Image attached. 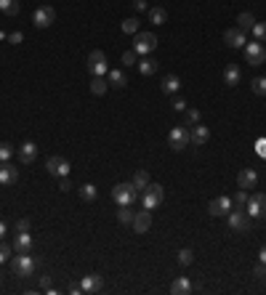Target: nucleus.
<instances>
[{"mask_svg": "<svg viewBox=\"0 0 266 295\" xmlns=\"http://www.w3.org/2000/svg\"><path fill=\"white\" fill-rule=\"evenodd\" d=\"M232 208H234V202L229 197H216V199H211V205H208V213L211 216H216V218H226L229 213H232Z\"/></svg>", "mask_w": 266, "mask_h": 295, "instance_id": "9d476101", "label": "nucleus"}, {"mask_svg": "<svg viewBox=\"0 0 266 295\" xmlns=\"http://www.w3.org/2000/svg\"><path fill=\"white\" fill-rule=\"evenodd\" d=\"M242 53H245V64L258 67V64H263V62H266V48H263L261 43H245Z\"/></svg>", "mask_w": 266, "mask_h": 295, "instance_id": "1a4fd4ad", "label": "nucleus"}, {"mask_svg": "<svg viewBox=\"0 0 266 295\" xmlns=\"http://www.w3.org/2000/svg\"><path fill=\"white\" fill-rule=\"evenodd\" d=\"M149 229H152V210H141V213L133 216V231L136 234H146Z\"/></svg>", "mask_w": 266, "mask_h": 295, "instance_id": "4468645a", "label": "nucleus"}, {"mask_svg": "<svg viewBox=\"0 0 266 295\" xmlns=\"http://www.w3.org/2000/svg\"><path fill=\"white\" fill-rule=\"evenodd\" d=\"M11 253H14V245H6V242H0V263H6Z\"/></svg>", "mask_w": 266, "mask_h": 295, "instance_id": "ea45409f", "label": "nucleus"}, {"mask_svg": "<svg viewBox=\"0 0 266 295\" xmlns=\"http://www.w3.org/2000/svg\"><path fill=\"white\" fill-rule=\"evenodd\" d=\"M6 40H8L11 45H19L21 40H24V35H21V32H11V35H8V38H6Z\"/></svg>", "mask_w": 266, "mask_h": 295, "instance_id": "37998d69", "label": "nucleus"}, {"mask_svg": "<svg viewBox=\"0 0 266 295\" xmlns=\"http://www.w3.org/2000/svg\"><path fill=\"white\" fill-rule=\"evenodd\" d=\"M123 32L125 35H136L138 32V19H125L123 21Z\"/></svg>", "mask_w": 266, "mask_h": 295, "instance_id": "4c0bfd02", "label": "nucleus"}, {"mask_svg": "<svg viewBox=\"0 0 266 295\" xmlns=\"http://www.w3.org/2000/svg\"><path fill=\"white\" fill-rule=\"evenodd\" d=\"M133 208L131 205H120V210H117V221L120 223H133Z\"/></svg>", "mask_w": 266, "mask_h": 295, "instance_id": "7c9ffc66", "label": "nucleus"}, {"mask_svg": "<svg viewBox=\"0 0 266 295\" xmlns=\"http://www.w3.org/2000/svg\"><path fill=\"white\" fill-rule=\"evenodd\" d=\"M250 32L256 35V40H258V43H263V40H266V21H256Z\"/></svg>", "mask_w": 266, "mask_h": 295, "instance_id": "72a5a7b5", "label": "nucleus"}, {"mask_svg": "<svg viewBox=\"0 0 266 295\" xmlns=\"http://www.w3.org/2000/svg\"><path fill=\"white\" fill-rule=\"evenodd\" d=\"M56 21V11L51 6H40V8H35V14H32V24L38 27V29H45V27H51Z\"/></svg>", "mask_w": 266, "mask_h": 295, "instance_id": "0eeeda50", "label": "nucleus"}, {"mask_svg": "<svg viewBox=\"0 0 266 295\" xmlns=\"http://www.w3.org/2000/svg\"><path fill=\"white\" fill-rule=\"evenodd\" d=\"M240 80H242L240 67H237V64H229V67L224 69V82H226L229 88H234V85H240Z\"/></svg>", "mask_w": 266, "mask_h": 295, "instance_id": "4be33fe9", "label": "nucleus"}, {"mask_svg": "<svg viewBox=\"0 0 266 295\" xmlns=\"http://www.w3.org/2000/svg\"><path fill=\"white\" fill-rule=\"evenodd\" d=\"M35 269H38V261L29 255V253H16L14 258H11V271H14L16 277H32Z\"/></svg>", "mask_w": 266, "mask_h": 295, "instance_id": "f257e3e1", "label": "nucleus"}, {"mask_svg": "<svg viewBox=\"0 0 266 295\" xmlns=\"http://www.w3.org/2000/svg\"><path fill=\"white\" fill-rule=\"evenodd\" d=\"M59 189H62V192H72V181H69V175L59 179Z\"/></svg>", "mask_w": 266, "mask_h": 295, "instance_id": "a18cd8bd", "label": "nucleus"}, {"mask_svg": "<svg viewBox=\"0 0 266 295\" xmlns=\"http://www.w3.org/2000/svg\"><path fill=\"white\" fill-rule=\"evenodd\" d=\"M133 8L136 11H146V0H133Z\"/></svg>", "mask_w": 266, "mask_h": 295, "instance_id": "8fccbe9b", "label": "nucleus"}, {"mask_svg": "<svg viewBox=\"0 0 266 295\" xmlns=\"http://www.w3.org/2000/svg\"><path fill=\"white\" fill-rule=\"evenodd\" d=\"M107 82H109L112 88H125V85H128V77H125L123 69H109V72H107Z\"/></svg>", "mask_w": 266, "mask_h": 295, "instance_id": "5701e85b", "label": "nucleus"}, {"mask_svg": "<svg viewBox=\"0 0 266 295\" xmlns=\"http://www.w3.org/2000/svg\"><path fill=\"white\" fill-rule=\"evenodd\" d=\"M123 64H125V67L138 64V53H136V51H125V53H123Z\"/></svg>", "mask_w": 266, "mask_h": 295, "instance_id": "a19ab883", "label": "nucleus"}, {"mask_svg": "<svg viewBox=\"0 0 266 295\" xmlns=\"http://www.w3.org/2000/svg\"><path fill=\"white\" fill-rule=\"evenodd\" d=\"M163 93H179V88H181V80L176 77V75H168L165 80H163Z\"/></svg>", "mask_w": 266, "mask_h": 295, "instance_id": "c85d7f7f", "label": "nucleus"}, {"mask_svg": "<svg viewBox=\"0 0 266 295\" xmlns=\"http://www.w3.org/2000/svg\"><path fill=\"white\" fill-rule=\"evenodd\" d=\"M170 292L173 295H189V292H194V285L187 277H176V279H173V285H170Z\"/></svg>", "mask_w": 266, "mask_h": 295, "instance_id": "412c9836", "label": "nucleus"}, {"mask_svg": "<svg viewBox=\"0 0 266 295\" xmlns=\"http://www.w3.org/2000/svg\"><path fill=\"white\" fill-rule=\"evenodd\" d=\"M138 72H141L144 77H152L157 72V62L155 58H141V62H138Z\"/></svg>", "mask_w": 266, "mask_h": 295, "instance_id": "a878e982", "label": "nucleus"}, {"mask_svg": "<svg viewBox=\"0 0 266 295\" xmlns=\"http://www.w3.org/2000/svg\"><path fill=\"white\" fill-rule=\"evenodd\" d=\"M149 21H152L155 27H160V24H165L168 21V11L165 8H160V6H155V8H149Z\"/></svg>", "mask_w": 266, "mask_h": 295, "instance_id": "b1692460", "label": "nucleus"}, {"mask_svg": "<svg viewBox=\"0 0 266 295\" xmlns=\"http://www.w3.org/2000/svg\"><path fill=\"white\" fill-rule=\"evenodd\" d=\"M131 184H133V189H136V192H144V189L149 186V173H146V170H136Z\"/></svg>", "mask_w": 266, "mask_h": 295, "instance_id": "393cba45", "label": "nucleus"}, {"mask_svg": "<svg viewBox=\"0 0 266 295\" xmlns=\"http://www.w3.org/2000/svg\"><path fill=\"white\" fill-rule=\"evenodd\" d=\"M80 290L83 292H101L104 290V277L101 274H88L80 282Z\"/></svg>", "mask_w": 266, "mask_h": 295, "instance_id": "dca6fc26", "label": "nucleus"}, {"mask_svg": "<svg viewBox=\"0 0 266 295\" xmlns=\"http://www.w3.org/2000/svg\"><path fill=\"white\" fill-rule=\"evenodd\" d=\"M3 237H6V223L0 221V242H3Z\"/></svg>", "mask_w": 266, "mask_h": 295, "instance_id": "603ef678", "label": "nucleus"}, {"mask_svg": "<svg viewBox=\"0 0 266 295\" xmlns=\"http://www.w3.org/2000/svg\"><path fill=\"white\" fill-rule=\"evenodd\" d=\"M14 229H16V231H29V221H27V218H19V221L14 223Z\"/></svg>", "mask_w": 266, "mask_h": 295, "instance_id": "c03bdc74", "label": "nucleus"}, {"mask_svg": "<svg viewBox=\"0 0 266 295\" xmlns=\"http://www.w3.org/2000/svg\"><path fill=\"white\" fill-rule=\"evenodd\" d=\"M176 261H179L181 266H192V261H194V253L189 250V247H181V250L176 253Z\"/></svg>", "mask_w": 266, "mask_h": 295, "instance_id": "2f4dec72", "label": "nucleus"}, {"mask_svg": "<svg viewBox=\"0 0 266 295\" xmlns=\"http://www.w3.org/2000/svg\"><path fill=\"white\" fill-rule=\"evenodd\" d=\"M163 199H165V189L160 186V184H152V181H149V186L144 189V194H141V205H144L146 210H155V208L163 205Z\"/></svg>", "mask_w": 266, "mask_h": 295, "instance_id": "f03ea898", "label": "nucleus"}, {"mask_svg": "<svg viewBox=\"0 0 266 295\" xmlns=\"http://www.w3.org/2000/svg\"><path fill=\"white\" fill-rule=\"evenodd\" d=\"M157 48V38L155 32H136L133 35V51L141 56V53H152Z\"/></svg>", "mask_w": 266, "mask_h": 295, "instance_id": "39448f33", "label": "nucleus"}, {"mask_svg": "<svg viewBox=\"0 0 266 295\" xmlns=\"http://www.w3.org/2000/svg\"><path fill=\"white\" fill-rule=\"evenodd\" d=\"M112 199L117 205H133L136 202V189L133 184H117L112 189Z\"/></svg>", "mask_w": 266, "mask_h": 295, "instance_id": "6e6552de", "label": "nucleus"}, {"mask_svg": "<svg viewBox=\"0 0 266 295\" xmlns=\"http://www.w3.org/2000/svg\"><path fill=\"white\" fill-rule=\"evenodd\" d=\"M40 290H51V277L48 274L40 277Z\"/></svg>", "mask_w": 266, "mask_h": 295, "instance_id": "09e8293b", "label": "nucleus"}, {"mask_svg": "<svg viewBox=\"0 0 266 295\" xmlns=\"http://www.w3.org/2000/svg\"><path fill=\"white\" fill-rule=\"evenodd\" d=\"M16 179H19V168H16V165L0 162V184L11 186V184H16Z\"/></svg>", "mask_w": 266, "mask_h": 295, "instance_id": "f3484780", "label": "nucleus"}, {"mask_svg": "<svg viewBox=\"0 0 266 295\" xmlns=\"http://www.w3.org/2000/svg\"><path fill=\"white\" fill-rule=\"evenodd\" d=\"M237 186L245 189V192H253V189L258 186V173L253 170V168H242L237 173Z\"/></svg>", "mask_w": 266, "mask_h": 295, "instance_id": "ddd939ff", "label": "nucleus"}, {"mask_svg": "<svg viewBox=\"0 0 266 295\" xmlns=\"http://www.w3.org/2000/svg\"><path fill=\"white\" fill-rule=\"evenodd\" d=\"M88 72H91V77H104V75L109 72L104 51H91V56H88Z\"/></svg>", "mask_w": 266, "mask_h": 295, "instance_id": "423d86ee", "label": "nucleus"}, {"mask_svg": "<svg viewBox=\"0 0 266 295\" xmlns=\"http://www.w3.org/2000/svg\"><path fill=\"white\" fill-rule=\"evenodd\" d=\"M256 152H258V155H266V138H258L256 141Z\"/></svg>", "mask_w": 266, "mask_h": 295, "instance_id": "de8ad7c7", "label": "nucleus"}, {"mask_svg": "<svg viewBox=\"0 0 266 295\" xmlns=\"http://www.w3.org/2000/svg\"><path fill=\"white\" fill-rule=\"evenodd\" d=\"M245 213L250 218H258V216H266V194L256 192L250 199H248V205H245Z\"/></svg>", "mask_w": 266, "mask_h": 295, "instance_id": "f8f14e48", "label": "nucleus"}, {"mask_svg": "<svg viewBox=\"0 0 266 295\" xmlns=\"http://www.w3.org/2000/svg\"><path fill=\"white\" fill-rule=\"evenodd\" d=\"M258 261H261V263H266V245L258 250Z\"/></svg>", "mask_w": 266, "mask_h": 295, "instance_id": "3c124183", "label": "nucleus"}, {"mask_svg": "<svg viewBox=\"0 0 266 295\" xmlns=\"http://www.w3.org/2000/svg\"><path fill=\"white\" fill-rule=\"evenodd\" d=\"M0 277H3V274H0Z\"/></svg>", "mask_w": 266, "mask_h": 295, "instance_id": "864d4df0", "label": "nucleus"}, {"mask_svg": "<svg viewBox=\"0 0 266 295\" xmlns=\"http://www.w3.org/2000/svg\"><path fill=\"white\" fill-rule=\"evenodd\" d=\"M237 21H240V29L245 32V29H253V24H256V19H253V14H248V11H242V14L237 16Z\"/></svg>", "mask_w": 266, "mask_h": 295, "instance_id": "c756f323", "label": "nucleus"}, {"mask_svg": "<svg viewBox=\"0 0 266 295\" xmlns=\"http://www.w3.org/2000/svg\"><path fill=\"white\" fill-rule=\"evenodd\" d=\"M0 11H3L6 16H16L21 11V3L19 0H0Z\"/></svg>", "mask_w": 266, "mask_h": 295, "instance_id": "bb28decb", "label": "nucleus"}, {"mask_svg": "<svg viewBox=\"0 0 266 295\" xmlns=\"http://www.w3.org/2000/svg\"><path fill=\"white\" fill-rule=\"evenodd\" d=\"M80 197H83L85 202H94V199L99 197V192H96L94 184H85V186H80Z\"/></svg>", "mask_w": 266, "mask_h": 295, "instance_id": "473e14b6", "label": "nucleus"}, {"mask_svg": "<svg viewBox=\"0 0 266 295\" xmlns=\"http://www.w3.org/2000/svg\"><path fill=\"white\" fill-rule=\"evenodd\" d=\"M202 120L200 109H187V117H184V125H197Z\"/></svg>", "mask_w": 266, "mask_h": 295, "instance_id": "f704fd0d", "label": "nucleus"}, {"mask_svg": "<svg viewBox=\"0 0 266 295\" xmlns=\"http://www.w3.org/2000/svg\"><path fill=\"white\" fill-rule=\"evenodd\" d=\"M248 199H250V194L245 192V189H240V192H237V197H234V208H242V210H245Z\"/></svg>", "mask_w": 266, "mask_h": 295, "instance_id": "58836bf2", "label": "nucleus"}, {"mask_svg": "<svg viewBox=\"0 0 266 295\" xmlns=\"http://www.w3.org/2000/svg\"><path fill=\"white\" fill-rule=\"evenodd\" d=\"M168 144L173 152H184L189 146V128L187 125H176V128H170V133H168Z\"/></svg>", "mask_w": 266, "mask_h": 295, "instance_id": "20e7f679", "label": "nucleus"}, {"mask_svg": "<svg viewBox=\"0 0 266 295\" xmlns=\"http://www.w3.org/2000/svg\"><path fill=\"white\" fill-rule=\"evenodd\" d=\"M35 157H38V144L35 141H24V144L19 146V160L21 162H35Z\"/></svg>", "mask_w": 266, "mask_h": 295, "instance_id": "6ab92c4d", "label": "nucleus"}, {"mask_svg": "<svg viewBox=\"0 0 266 295\" xmlns=\"http://www.w3.org/2000/svg\"><path fill=\"white\" fill-rule=\"evenodd\" d=\"M11 155H14V146H11L8 141H3V144H0V162H8Z\"/></svg>", "mask_w": 266, "mask_h": 295, "instance_id": "e433bc0d", "label": "nucleus"}, {"mask_svg": "<svg viewBox=\"0 0 266 295\" xmlns=\"http://www.w3.org/2000/svg\"><path fill=\"white\" fill-rule=\"evenodd\" d=\"M14 250L16 253H32V237H29V231H16Z\"/></svg>", "mask_w": 266, "mask_h": 295, "instance_id": "aec40b11", "label": "nucleus"}, {"mask_svg": "<svg viewBox=\"0 0 266 295\" xmlns=\"http://www.w3.org/2000/svg\"><path fill=\"white\" fill-rule=\"evenodd\" d=\"M170 107L176 109V112H187V101H184V99H173Z\"/></svg>", "mask_w": 266, "mask_h": 295, "instance_id": "49530a36", "label": "nucleus"}, {"mask_svg": "<svg viewBox=\"0 0 266 295\" xmlns=\"http://www.w3.org/2000/svg\"><path fill=\"white\" fill-rule=\"evenodd\" d=\"M211 141V131H208L205 125H194L192 131H189V144H194V146H202V144H208Z\"/></svg>", "mask_w": 266, "mask_h": 295, "instance_id": "a211bd4d", "label": "nucleus"}, {"mask_svg": "<svg viewBox=\"0 0 266 295\" xmlns=\"http://www.w3.org/2000/svg\"><path fill=\"white\" fill-rule=\"evenodd\" d=\"M45 170H48V175H56V179H64V175H69V160L53 155L45 160Z\"/></svg>", "mask_w": 266, "mask_h": 295, "instance_id": "9b49d317", "label": "nucleus"}, {"mask_svg": "<svg viewBox=\"0 0 266 295\" xmlns=\"http://www.w3.org/2000/svg\"><path fill=\"white\" fill-rule=\"evenodd\" d=\"M107 88H109V82L104 77H91V93H94V96H104Z\"/></svg>", "mask_w": 266, "mask_h": 295, "instance_id": "cd10ccee", "label": "nucleus"}, {"mask_svg": "<svg viewBox=\"0 0 266 295\" xmlns=\"http://www.w3.org/2000/svg\"><path fill=\"white\" fill-rule=\"evenodd\" d=\"M253 93H256V96H266V77L253 80Z\"/></svg>", "mask_w": 266, "mask_h": 295, "instance_id": "c9c22d12", "label": "nucleus"}, {"mask_svg": "<svg viewBox=\"0 0 266 295\" xmlns=\"http://www.w3.org/2000/svg\"><path fill=\"white\" fill-rule=\"evenodd\" d=\"M253 277H256V279H266V263H256V269H253Z\"/></svg>", "mask_w": 266, "mask_h": 295, "instance_id": "79ce46f5", "label": "nucleus"}, {"mask_svg": "<svg viewBox=\"0 0 266 295\" xmlns=\"http://www.w3.org/2000/svg\"><path fill=\"white\" fill-rule=\"evenodd\" d=\"M226 223H229V229L237 231V234H248L250 231V216L242 208H232V213L226 216Z\"/></svg>", "mask_w": 266, "mask_h": 295, "instance_id": "7ed1b4c3", "label": "nucleus"}, {"mask_svg": "<svg viewBox=\"0 0 266 295\" xmlns=\"http://www.w3.org/2000/svg\"><path fill=\"white\" fill-rule=\"evenodd\" d=\"M224 43L229 45V48H245V32H242L240 27H234V29H226L224 32Z\"/></svg>", "mask_w": 266, "mask_h": 295, "instance_id": "2eb2a0df", "label": "nucleus"}]
</instances>
